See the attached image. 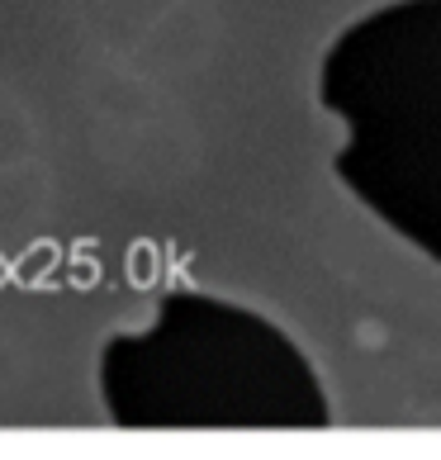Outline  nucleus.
<instances>
[{
  "label": "nucleus",
  "mask_w": 441,
  "mask_h": 460,
  "mask_svg": "<svg viewBox=\"0 0 441 460\" xmlns=\"http://www.w3.org/2000/svg\"><path fill=\"white\" fill-rule=\"evenodd\" d=\"M351 342H356V347H366V351H380V347H384V328H380L375 318H366V323H356Z\"/></svg>",
  "instance_id": "obj_1"
}]
</instances>
